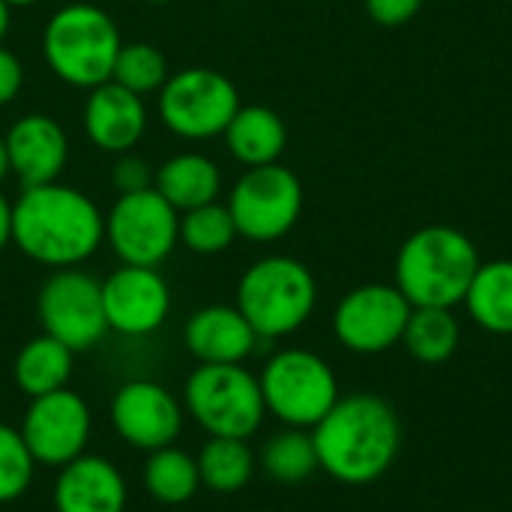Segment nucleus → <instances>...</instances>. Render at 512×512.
I'll list each match as a JSON object with an SVG mask.
<instances>
[{"mask_svg":"<svg viewBox=\"0 0 512 512\" xmlns=\"http://www.w3.org/2000/svg\"><path fill=\"white\" fill-rule=\"evenodd\" d=\"M102 243L105 213L78 186L54 180L21 189L12 201V246L39 267H81Z\"/></svg>","mask_w":512,"mask_h":512,"instance_id":"1","label":"nucleus"},{"mask_svg":"<svg viewBox=\"0 0 512 512\" xmlns=\"http://www.w3.org/2000/svg\"><path fill=\"white\" fill-rule=\"evenodd\" d=\"M312 441L318 468L339 483L363 486L384 477L396 462L402 426L384 399L372 393H354L336 399V405L312 429Z\"/></svg>","mask_w":512,"mask_h":512,"instance_id":"2","label":"nucleus"},{"mask_svg":"<svg viewBox=\"0 0 512 512\" xmlns=\"http://www.w3.org/2000/svg\"><path fill=\"white\" fill-rule=\"evenodd\" d=\"M480 270L477 246L450 225L414 231L396 255V288L411 306L453 309L465 300Z\"/></svg>","mask_w":512,"mask_h":512,"instance_id":"3","label":"nucleus"},{"mask_svg":"<svg viewBox=\"0 0 512 512\" xmlns=\"http://www.w3.org/2000/svg\"><path fill=\"white\" fill-rule=\"evenodd\" d=\"M123 36L114 18L87 0L60 6L42 30V57L54 78L69 87L93 90L111 81Z\"/></svg>","mask_w":512,"mask_h":512,"instance_id":"4","label":"nucleus"},{"mask_svg":"<svg viewBox=\"0 0 512 512\" xmlns=\"http://www.w3.org/2000/svg\"><path fill=\"white\" fill-rule=\"evenodd\" d=\"M318 285L312 270L288 255H267L246 267L237 282V309L258 339H282L297 333L315 312Z\"/></svg>","mask_w":512,"mask_h":512,"instance_id":"5","label":"nucleus"},{"mask_svg":"<svg viewBox=\"0 0 512 512\" xmlns=\"http://www.w3.org/2000/svg\"><path fill=\"white\" fill-rule=\"evenodd\" d=\"M183 408L210 438L240 441H249L267 414L261 381L243 363H198L183 384Z\"/></svg>","mask_w":512,"mask_h":512,"instance_id":"6","label":"nucleus"},{"mask_svg":"<svg viewBox=\"0 0 512 512\" xmlns=\"http://www.w3.org/2000/svg\"><path fill=\"white\" fill-rule=\"evenodd\" d=\"M240 108L237 84L210 66H189L171 72L156 93L159 123L183 141L219 138Z\"/></svg>","mask_w":512,"mask_h":512,"instance_id":"7","label":"nucleus"},{"mask_svg":"<svg viewBox=\"0 0 512 512\" xmlns=\"http://www.w3.org/2000/svg\"><path fill=\"white\" fill-rule=\"evenodd\" d=\"M258 381L267 414L288 429H315L339 399V384L327 360L303 348L276 351Z\"/></svg>","mask_w":512,"mask_h":512,"instance_id":"8","label":"nucleus"},{"mask_svg":"<svg viewBox=\"0 0 512 512\" xmlns=\"http://www.w3.org/2000/svg\"><path fill=\"white\" fill-rule=\"evenodd\" d=\"M237 234L249 243H276L303 213V183L282 162L246 168L228 192Z\"/></svg>","mask_w":512,"mask_h":512,"instance_id":"9","label":"nucleus"},{"mask_svg":"<svg viewBox=\"0 0 512 512\" xmlns=\"http://www.w3.org/2000/svg\"><path fill=\"white\" fill-rule=\"evenodd\" d=\"M105 243L120 264L159 267L180 246V213L150 186L105 210Z\"/></svg>","mask_w":512,"mask_h":512,"instance_id":"10","label":"nucleus"},{"mask_svg":"<svg viewBox=\"0 0 512 512\" xmlns=\"http://www.w3.org/2000/svg\"><path fill=\"white\" fill-rule=\"evenodd\" d=\"M36 315L42 333L54 336L75 354L96 348L108 333L102 282L81 267L48 273L36 294Z\"/></svg>","mask_w":512,"mask_h":512,"instance_id":"11","label":"nucleus"},{"mask_svg":"<svg viewBox=\"0 0 512 512\" xmlns=\"http://www.w3.org/2000/svg\"><path fill=\"white\" fill-rule=\"evenodd\" d=\"M30 456L42 468H63L87 453L93 414L84 396L63 387L30 399L18 426Z\"/></svg>","mask_w":512,"mask_h":512,"instance_id":"12","label":"nucleus"},{"mask_svg":"<svg viewBox=\"0 0 512 512\" xmlns=\"http://www.w3.org/2000/svg\"><path fill=\"white\" fill-rule=\"evenodd\" d=\"M108 420L123 444L141 453H153L171 447L180 438L186 408L165 384L135 378L114 390Z\"/></svg>","mask_w":512,"mask_h":512,"instance_id":"13","label":"nucleus"},{"mask_svg":"<svg viewBox=\"0 0 512 512\" xmlns=\"http://www.w3.org/2000/svg\"><path fill=\"white\" fill-rule=\"evenodd\" d=\"M411 309L396 285H360L339 300L333 333L354 354H381L402 339Z\"/></svg>","mask_w":512,"mask_h":512,"instance_id":"14","label":"nucleus"},{"mask_svg":"<svg viewBox=\"0 0 512 512\" xmlns=\"http://www.w3.org/2000/svg\"><path fill=\"white\" fill-rule=\"evenodd\" d=\"M102 309L108 333L126 339L153 336L171 312V288L159 267L120 264L102 279Z\"/></svg>","mask_w":512,"mask_h":512,"instance_id":"15","label":"nucleus"},{"mask_svg":"<svg viewBox=\"0 0 512 512\" xmlns=\"http://www.w3.org/2000/svg\"><path fill=\"white\" fill-rule=\"evenodd\" d=\"M3 141H6L9 171L21 183V189L60 180L69 162V135L63 123L51 114L33 111L18 117L6 129Z\"/></svg>","mask_w":512,"mask_h":512,"instance_id":"16","label":"nucleus"},{"mask_svg":"<svg viewBox=\"0 0 512 512\" xmlns=\"http://www.w3.org/2000/svg\"><path fill=\"white\" fill-rule=\"evenodd\" d=\"M81 126L96 150L120 156L141 144L150 126V111L144 96L120 87L117 81H105L87 90L81 108Z\"/></svg>","mask_w":512,"mask_h":512,"instance_id":"17","label":"nucleus"},{"mask_svg":"<svg viewBox=\"0 0 512 512\" xmlns=\"http://www.w3.org/2000/svg\"><path fill=\"white\" fill-rule=\"evenodd\" d=\"M129 489L120 468L105 456H78L57 468L54 512H126Z\"/></svg>","mask_w":512,"mask_h":512,"instance_id":"18","label":"nucleus"},{"mask_svg":"<svg viewBox=\"0 0 512 512\" xmlns=\"http://www.w3.org/2000/svg\"><path fill=\"white\" fill-rule=\"evenodd\" d=\"M258 342L243 312L225 303L201 306L183 324V345L198 363H246Z\"/></svg>","mask_w":512,"mask_h":512,"instance_id":"19","label":"nucleus"},{"mask_svg":"<svg viewBox=\"0 0 512 512\" xmlns=\"http://www.w3.org/2000/svg\"><path fill=\"white\" fill-rule=\"evenodd\" d=\"M153 189L177 210H195L204 204L219 201L222 192V171L219 165L198 150H180L156 165Z\"/></svg>","mask_w":512,"mask_h":512,"instance_id":"20","label":"nucleus"},{"mask_svg":"<svg viewBox=\"0 0 512 512\" xmlns=\"http://www.w3.org/2000/svg\"><path fill=\"white\" fill-rule=\"evenodd\" d=\"M228 153L243 168L273 165L288 147L285 120L267 105H240L231 117L228 129L222 132Z\"/></svg>","mask_w":512,"mask_h":512,"instance_id":"21","label":"nucleus"},{"mask_svg":"<svg viewBox=\"0 0 512 512\" xmlns=\"http://www.w3.org/2000/svg\"><path fill=\"white\" fill-rule=\"evenodd\" d=\"M72 369H75V351H69L54 336L39 333L18 348L12 360V381L18 393H24L27 399H36V396L63 390L72 378Z\"/></svg>","mask_w":512,"mask_h":512,"instance_id":"22","label":"nucleus"},{"mask_svg":"<svg viewBox=\"0 0 512 512\" xmlns=\"http://www.w3.org/2000/svg\"><path fill=\"white\" fill-rule=\"evenodd\" d=\"M141 483L153 501H159L165 507H180V504L192 501L201 489L198 462L192 453H186L174 444L153 450V453H147Z\"/></svg>","mask_w":512,"mask_h":512,"instance_id":"23","label":"nucleus"},{"mask_svg":"<svg viewBox=\"0 0 512 512\" xmlns=\"http://www.w3.org/2000/svg\"><path fill=\"white\" fill-rule=\"evenodd\" d=\"M471 318L489 333H512V261L480 264L468 294H465Z\"/></svg>","mask_w":512,"mask_h":512,"instance_id":"24","label":"nucleus"},{"mask_svg":"<svg viewBox=\"0 0 512 512\" xmlns=\"http://www.w3.org/2000/svg\"><path fill=\"white\" fill-rule=\"evenodd\" d=\"M195 462H198L201 486L219 495L240 492L255 474V453L240 438H207Z\"/></svg>","mask_w":512,"mask_h":512,"instance_id":"25","label":"nucleus"},{"mask_svg":"<svg viewBox=\"0 0 512 512\" xmlns=\"http://www.w3.org/2000/svg\"><path fill=\"white\" fill-rule=\"evenodd\" d=\"M402 342L411 357L420 363H444L459 348V324L450 309L441 306H414L402 333Z\"/></svg>","mask_w":512,"mask_h":512,"instance_id":"26","label":"nucleus"},{"mask_svg":"<svg viewBox=\"0 0 512 512\" xmlns=\"http://www.w3.org/2000/svg\"><path fill=\"white\" fill-rule=\"evenodd\" d=\"M237 225L228 204L213 201L180 213V246L195 255H222L237 240Z\"/></svg>","mask_w":512,"mask_h":512,"instance_id":"27","label":"nucleus"},{"mask_svg":"<svg viewBox=\"0 0 512 512\" xmlns=\"http://www.w3.org/2000/svg\"><path fill=\"white\" fill-rule=\"evenodd\" d=\"M261 468L279 483H303L318 471L315 441L306 429H285L261 450Z\"/></svg>","mask_w":512,"mask_h":512,"instance_id":"28","label":"nucleus"},{"mask_svg":"<svg viewBox=\"0 0 512 512\" xmlns=\"http://www.w3.org/2000/svg\"><path fill=\"white\" fill-rule=\"evenodd\" d=\"M168 75L171 69H168V57L162 54V48H156L153 42H123L114 60L111 81L147 99L162 90Z\"/></svg>","mask_w":512,"mask_h":512,"instance_id":"29","label":"nucleus"},{"mask_svg":"<svg viewBox=\"0 0 512 512\" xmlns=\"http://www.w3.org/2000/svg\"><path fill=\"white\" fill-rule=\"evenodd\" d=\"M36 459L30 456L21 432L0 423V507L24 498L36 477Z\"/></svg>","mask_w":512,"mask_h":512,"instance_id":"30","label":"nucleus"},{"mask_svg":"<svg viewBox=\"0 0 512 512\" xmlns=\"http://www.w3.org/2000/svg\"><path fill=\"white\" fill-rule=\"evenodd\" d=\"M111 186L117 195H129V192H141L153 186V165L147 159H141L135 150L114 156L111 165Z\"/></svg>","mask_w":512,"mask_h":512,"instance_id":"31","label":"nucleus"},{"mask_svg":"<svg viewBox=\"0 0 512 512\" xmlns=\"http://www.w3.org/2000/svg\"><path fill=\"white\" fill-rule=\"evenodd\" d=\"M363 3L369 18L381 27H402L423 9V0H363Z\"/></svg>","mask_w":512,"mask_h":512,"instance_id":"32","label":"nucleus"},{"mask_svg":"<svg viewBox=\"0 0 512 512\" xmlns=\"http://www.w3.org/2000/svg\"><path fill=\"white\" fill-rule=\"evenodd\" d=\"M24 87V63L15 51L0 45V108L12 105Z\"/></svg>","mask_w":512,"mask_h":512,"instance_id":"33","label":"nucleus"},{"mask_svg":"<svg viewBox=\"0 0 512 512\" xmlns=\"http://www.w3.org/2000/svg\"><path fill=\"white\" fill-rule=\"evenodd\" d=\"M12 243V201L0 192V252Z\"/></svg>","mask_w":512,"mask_h":512,"instance_id":"34","label":"nucleus"},{"mask_svg":"<svg viewBox=\"0 0 512 512\" xmlns=\"http://www.w3.org/2000/svg\"><path fill=\"white\" fill-rule=\"evenodd\" d=\"M9 27H12V9L0 0V45H3V39L9 36Z\"/></svg>","mask_w":512,"mask_h":512,"instance_id":"35","label":"nucleus"},{"mask_svg":"<svg viewBox=\"0 0 512 512\" xmlns=\"http://www.w3.org/2000/svg\"><path fill=\"white\" fill-rule=\"evenodd\" d=\"M6 177H12V171H9V156H6V141H3V135H0V183H3Z\"/></svg>","mask_w":512,"mask_h":512,"instance_id":"36","label":"nucleus"},{"mask_svg":"<svg viewBox=\"0 0 512 512\" xmlns=\"http://www.w3.org/2000/svg\"><path fill=\"white\" fill-rule=\"evenodd\" d=\"M9 9H24V6H36L39 0H3Z\"/></svg>","mask_w":512,"mask_h":512,"instance_id":"37","label":"nucleus"},{"mask_svg":"<svg viewBox=\"0 0 512 512\" xmlns=\"http://www.w3.org/2000/svg\"><path fill=\"white\" fill-rule=\"evenodd\" d=\"M147 3H153V6H165V3H171V0H147Z\"/></svg>","mask_w":512,"mask_h":512,"instance_id":"38","label":"nucleus"}]
</instances>
